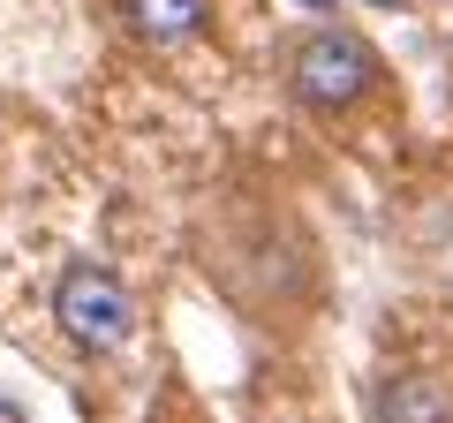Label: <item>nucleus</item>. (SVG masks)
<instances>
[{"label":"nucleus","mask_w":453,"mask_h":423,"mask_svg":"<svg viewBox=\"0 0 453 423\" xmlns=\"http://www.w3.org/2000/svg\"><path fill=\"white\" fill-rule=\"evenodd\" d=\"M53 318H61V333L76 348H91V356H113V348L136 333V303H129V288H121V273H106V265H91V258L53 280Z\"/></svg>","instance_id":"nucleus-2"},{"label":"nucleus","mask_w":453,"mask_h":423,"mask_svg":"<svg viewBox=\"0 0 453 423\" xmlns=\"http://www.w3.org/2000/svg\"><path fill=\"white\" fill-rule=\"evenodd\" d=\"M371 423H453V386L431 371H393L371 393Z\"/></svg>","instance_id":"nucleus-3"},{"label":"nucleus","mask_w":453,"mask_h":423,"mask_svg":"<svg viewBox=\"0 0 453 423\" xmlns=\"http://www.w3.org/2000/svg\"><path fill=\"white\" fill-rule=\"evenodd\" d=\"M121 16L144 46H189L211 23V0H121Z\"/></svg>","instance_id":"nucleus-4"},{"label":"nucleus","mask_w":453,"mask_h":423,"mask_svg":"<svg viewBox=\"0 0 453 423\" xmlns=\"http://www.w3.org/2000/svg\"><path fill=\"white\" fill-rule=\"evenodd\" d=\"M371 8H401V0H371Z\"/></svg>","instance_id":"nucleus-6"},{"label":"nucleus","mask_w":453,"mask_h":423,"mask_svg":"<svg viewBox=\"0 0 453 423\" xmlns=\"http://www.w3.org/2000/svg\"><path fill=\"white\" fill-rule=\"evenodd\" d=\"M280 76H288V98L303 114H356L386 83V53L348 23H310L303 38H288Z\"/></svg>","instance_id":"nucleus-1"},{"label":"nucleus","mask_w":453,"mask_h":423,"mask_svg":"<svg viewBox=\"0 0 453 423\" xmlns=\"http://www.w3.org/2000/svg\"><path fill=\"white\" fill-rule=\"evenodd\" d=\"M303 8H310V16H325V8H333V0H303Z\"/></svg>","instance_id":"nucleus-5"}]
</instances>
